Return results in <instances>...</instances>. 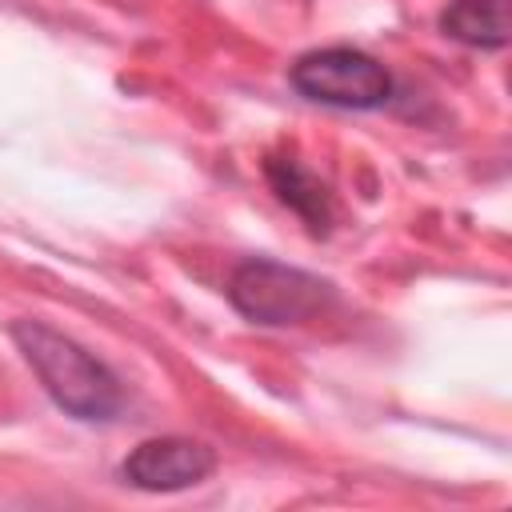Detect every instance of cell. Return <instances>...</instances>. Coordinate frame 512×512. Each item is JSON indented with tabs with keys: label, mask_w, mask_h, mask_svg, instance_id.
Instances as JSON below:
<instances>
[{
	"label": "cell",
	"mask_w": 512,
	"mask_h": 512,
	"mask_svg": "<svg viewBox=\"0 0 512 512\" xmlns=\"http://www.w3.org/2000/svg\"><path fill=\"white\" fill-rule=\"evenodd\" d=\"M12 340L24 352L28 368L40 376L44 392L68 416L100 424V420H112L120 412V404H124L120 380L92 352H84L76 340H68L64 332H56L40 320H20L12 328Z\"/></svg>",
	"instance_id": "cell-1"
},
{
	"label": "cell",
	"mask_w": 512,
	"mask_h": 512,
	"mask_svg": "<svg viewBox=\"0 0 512 512\" xmlns=\"http://www.w3.org/2000/svg\"><path fill=\"white\" fill-rule=\"evenodd\" d=\"M288 80L304 100L324 104V108H344V112H372L392 100L388 68L360 48L304 52L288 68Z\"/></svg>",
	"instance_id": "cell-2"
},
{
	"label": "cell",
	"mask_w": 512,
	"mask_h": 512,
	"mask_svg": "<svg viewBox=\"0 0 512 512\" xmlns=\"http://www.w3.org/2000/svg\"><path fill=\"white\" fill-rule=\"evenodd\" d=\"M228 300L236 304L240 316L256 320V324H300L308 316L320 312V304L328 300V284L316 280L312 272L288 268L280 260L268 256H252L244 264H236L232 280H228Z\"/></svg>",
	"instance_id": "cell-3"
},
{
	"label": "cell",
	"mask_w": 512,
	"mask_h": 512,
	"mask_svg": "<svg viewBox=\"0 0 512 512\" xmlns=\"http://www.w3.org/2000/svg\"><path fill=\"white\" fill-rule=\"evenodd\" d=\"M212 472H216V452L188 436L144 440L120 464L124 484H132L140 492H184V488H196L200 480H208Z\"/></svg>",
	"instance_id": "cell-4"
},
{
	"label": "cell",
	"mask_w": 512,
	"mask_h": 512,
	"mask_svg": "<svg viewBox=\"0 0 512 512\" xmlns=\"http://www.w3.org/2000/svg\"><path fill=\"white\" fill-rule=\"evenodd\" d=\"M448 40L468 48H504L508 44V0H452L440 16Z\"/></svg>",
	"instance_id": "cell-5"
},
{
	"label": "cell",
	"mask_w": 512,
	"mask_h": 512,
	"mask_svg": "<svg viewBox=\"0 0 512 512\" xmlns=\"http://www.w3.org/2000/svg\"><path fill=\"white\" fill-rule=\"evenodd\" d=\"M268 180H272L276 196L308 220L312 232L328 228V192L308 168H300L296 160H268Z\"/></svg>",
	"instance_id": "cell-6"
}]
</instances>
